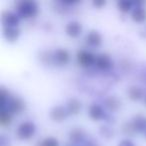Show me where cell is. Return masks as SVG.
Here are the masks:
<instances>
[{
    "instance_id": "obj_1",
    "label": "cell",
    "mask_w": 146,
    "mask_h": 146,
    "mask_svg": "<svg viewBox=\"0 0 146 146\" xmlns=\"http://www.w3.org/2000/svg\"><path fill=\"white\" fill-rule=\"evenodd\" d=\"M17 15L20 18L33 17L38 13V5L32 0H23L17 3Z\"/></svg>"
},
{
    "instance_id": "obj_2",
    "label": "cell",
    "mask_w": 146,
    "mask_h": 146,
    "mask_svg": "<svg viewBox=\"0 0 146 146\" xmlns=\"http://www.w3.org/2000/svg\"><path fill=\"white\" fill-rule=\"evenodd\" d=\"M36 131V126L30 121L22 122L17 128V136L21 140H27L34 135Z\"/></svg>"
},
{
    "instance_id": "obj_3",
    "label": "cell",
    "mask_w": 146,
    "mask_h": 146,
    "mask_svg": "<svg viewBox=\"0 0 146 146\" xmlns=\"http://www.w3.org/2000/svg\"><path fill=\"white\" fill-rule=\"evenodd\" d=\"M25 109V103L18 97H10L6 105L1 110H6L11 114H19Z\"/></svg>"
},
{
    "instance_id": "obj_4",
    "label": "cell",
    "mask_w": 146,
    "mask_h": 146,
    "mask_svg": "<svg viewBox=\"0 0 146 146\" xmlns=\"http://www.w3.org/2000/svg\"><path fill=\"white\" fill-rule=\"evenodd\" d=\"M77 62L82 67H89L91 65L95 64L96 56L92 54L91 52H88L86 50H79L76 55Z\"/></svg>"
},
{
    "instance_id": "obj_5",
    "label": "cell",
    "mask_w": 146,
    "mask_h": 146,
    "mask_svg": "<svg viewBox=\"0 0 146 146\" xmlns=\"http://www.w3.org/2000/svg\"><path fill=\"white\" fill-rule=\"evenodd\" d=\"M1 21L3 27H17L20 21V17L17 15V13L11 11H2Z\"/></svg>"
},
{
    "instance_id": "obj_6",
    "label": "cell",
    "mask_w": 146,
    "mask_h": 146,
    "mask_svg": "<svg viewBox=\"0 0 146 146\" xmlns=\"http://www.w3.org/2000/svg\"><path fill=\"white\" fill-rule=\"evenodd\" d=\"M67 115H68V112H67L66 108L60 105L54 106L49 112L51 120H53L54 122H62L67 117Z\"/></svg>"
},
{
    "instance_id": "obj_7",
    "label": "cell",
    "mask_w": 146,
    "mask_h": 146,
    "mask_svg": "<svg viewBox=\"0 0 146 146\" xmlns=\"http://www.w3.org/2000/svg\"><path fill=\"white\" fill-rule=\"evenodd\" d=\"M70 60V54L64 48H58L54 51V63L57 65H66Z\"/></svg>"
},
{
    "instance_id": "obj_8",
    "label": "cell",
    "mask_w": 146,
    "mask_h": 146,
    "mask_svg": "<svg viewBox=\"0 0 146 146\" xmlns=\"http://www.w3.org/2000/svg\"><path fill=\"white\" fill-rule=\"evenodd\" d=\"M95 65L101 70H108L113 66V61L109 55L99 54L96 56Z\"/></svg>"
},
{
    "instance_id": "obj_9",
    "label": "cell",
    "mask_w": 146,
    "mask_h": 146,
    "mask_svg": "<svg viewBox=\"0 0 146 146\" xmlns=\"http://www.w3.org/2000/svg\"><path fill=\"white\" fill-rule=\"evenodd\" d=\"M3 36L8 42H15L20 36L18 27H3Z\"/></svg>"
},
{
    "instance_id": "obj_10",
    "label": "cell",
    "mask_w": 146,
    "mask_h": 146,
    "mask_svg": "<svg viewBox=\"0 0 146 146\" xmlns=\"http://www.w3.org/2000/svg\"><path fill=\"white\" fill-rule=\"evenodd\" d=\"M86 43L92 47H97L101 44L102 42V37L100 33L96 30H91L88 32V34L85 37Z\"/></svg>"
},
{
    "instance_id": "obj_11",
    "label": "cell",
    "mask_w": 146,
    "mask_h": 146,
    "mask_svg": "<svg viewBox=\"0 0 146 146\" xmlns=\"http://www.w3.org/2000/svg\"><path fill=\"white\" fill-rule=\"evenodd\" d=\"M84 138H85V132L82 128L75 127L69 131V139H70L71 143L77 144L83 141Z\"/></svg>"
},
{
    "instance_id": "obj_12",
    "label": "cell",
    "mask_w": 146,
    "mask_h": 146,
    "mask_svg": "<svg viewBox=\"0 0 146 146\" xmlns=\"http://www.w3.org/2000/svg\"><path fill=\"white\" fill-rule=\"evenodd\" d=\"M66 34L70 37H77L82 31V25L77 21H71L65 27Z\"/></svg>"
},
{
    "instance_id": "obj_13",
    "label": "cell",
    "mask_w": 146,
    "mask_h": 146,
    "mask_svg": "<svg viewBox=\"0 0 146 146\" xmlns=\"http://www.w3.org/2000/svg\"><path fill=\"white\" fill-rule=\"evenodd\" d=\"M89 116L93 120L97 121V120L105 118L106 114H105V112H104L103 108L100 105H98V104H92L89 107Z\"/></svg>"
},
{
    "instance_id": "obj_14",
    "label": "cell",
    "mask_w": 146,
    "mask_h": 146,
    "mask_svg": "<svg viewBox=\"0 0 146 146\" xmlns=\"http://www.w3.org/2000/svg\"><path fill=\"white\" fill-rule=\"evenodd\" d=\"M81 102L76 98H70L67 102L66 110L69 115H76L81 109Z\"/></svg>"
},
{
    "instance_id": "obj_15",
    "label": "cell",
    "mask_w": 146,
    "mask_h": 146,
    "mask_svg": "<svg viewBox=\"0 0 146 146\" xmlns=\"http://www.w3.org/2000/svg\"><path fill=\"white\" fill-rule=\"evenodd\" d=\"M132 123L136 132H146V117L141 114L135 115L132 119Z\"/></svg>"
},
{
    "instance_id": "obj_16",
    "label": "cell",
    "mask_w": 146,
    "mask_h": 146,
    "mask_svg": "<svg viewBox=\"0 0 146 146\" xmlns=\"http://www.w3.org/2000/svg\"><path fill=\"white\" fill-rule=\"evenodd\" d=\"M104 104H105L106 108L110 110L111 112L117 111L121 106V101L118 99L116 96H108L105 100H104Z\"/></svg>"
},
{
    "instance_id": "obj_17",
    "label": "cell",
    "mask_w": 146,
    "mask_h": 146,
    "mask_svg": "<svg viewBox=\"0 0 146 146\" xmlns=\"http://www.w3.org/2000/svg\"><path fill=\"white\" fill-rule=\"evenodd\" d=\"M127 94L128 97L131 100L137 101V100H140L144 96V91L139 86H131V87L128 88Z\"/></svg>"
},
{
    "instance_id": "obj_18",
    "label": "cell",
    "mask_w": 146,
    "mask_h": 146,
    "mask_svg": "<svg viewBox=\"0 0 146 146\" xmlns=\"http://www.w3.org/2000/svg\"><path fill=\"white\" fill-rule=\"evenodd\" d=\"M131 17L133 21L138 23H141L146 20V10L143 7H136L132 11Z\"/></svg>"
},
{
    "instance_id": "obj_19",
    "label": "cell",
    "mask_w": 146,
    "mask_h": 146,
    "mask_svg": "<svg viewBox=\"0 0 146 146\" xmlns=\"http://www.w3.org/2000/svg\"><path fill=\"white\" fill-rule=\"evenodd\" d=\"M40 59L44 64H55L54 52L51 51H42L40 53Z\"/></svg>"
},
{
    "instance_id": "obj_20",
    "label": "cell",
    "mask_w": 146,
    "mask_h": 146,
    "mask_svg": "<svg viewBox=\"0 0 146 146\" xmlns=\"http://www.w3.org/2000/svg\"><path fill=\"white\" fill-rule=\"evenodd\" d=\"M12 121V114L6 110L0 111V124L2 126H8Z\"/></svg>"
},
{
    "instance_id": "obj_21",
    "label": "cell",
    "mask_w": 146,
    "mask_h": 146,
    "mask_svg": "<svg viewBox=\"0 0 146 146\" xmlns=\"http://www.w3.org/2000/svg\"><path fill=\"white\" fill-rule=\"evenodd\" d=\"M132 7H133V3L131 1H128V0H120V1L117 2V8L121 12H128V11H130V9Z\"/></svg>"
},
{
    "instance_id": "obj_22",
    "label": "cell",
    "mask_w": 146,
    "mask_h": 146,
    "mask_svg": "<svg viewBox=\"0 0 146 146\" xmlns=\"http://www.w3.org/2000/svg\"><path fill=\"white\" fill-rule=\"evenodd\" d=\"M122 131L125 135L127 136H133L136 133V130L133 126L132 122H125V123L122 125Z\"/></svg>"
},
{
    "instance_id": "obj_23",
    "label": "cell",
    "mask_w": 146,
    "mask_h": 146,
    "mask_svg": "<svg viewBox=\"0 0 146 146\" xmlns=\"http://www.w3.org/2000/svg\"><path fill=\"white\" fill-rule=\"evenodd\" d=\"M36 146H59V142L54 137H47L43 139L42 141L38 142Z\"/></svg>"
},
{
    "instance_id": "obj_24",
    "label": "cell",
    "mask_w": 146,
    "mask_h": 146,
    "mask_svg": "<svg viewBox=\"0 0 146 146\" xmlns=\"http://www.w3.org/2000/svg\"><path fill=\"white\" fill-rule=\"evenodd\" d=\"M0 97H1V108H3L5 105H6L9 98L11 97L8 90L5 89V87H3V86L0 87Z\"/></svg>"
},
{
    "instance_id": "obj_25",
    "label": "cell",
    "mask_w": 146,
    "mask_h": 146,
    "mask_svg": "<svg viewBox=\"0 0 146 146\" xmlns=\"http://www.w3.org/2000/svg\"><path fill=\"white\" fill-rule=\"evenodd\" d=\"M100 134H101L103 137H106V138L113 137V131H112L110 128L106 127V126H102V127L100 128Z\"/></svg>"
},
{
    "instance_id": "obj_26",
    "label": "cell",
    "mask_w": 146,
    "mask_h": 146,
    "mask_svg": "<svg viewBox=\"0 0 146 146\" xmlns=\"http://www.w3.org/2000/svg\"><path fill=\"white\" fill-rule=\"evenodd\" d=\"M92 4L95 7H97V8H101V7H103L106 4V1L105 0H94Z\"/></svg>"
},
{
    "instance_id": "obj_27",
    "label": "cell",
    "mask_w": 146,
    "mask_h": 146,
    "mask_svg": "<svg viewBox=\"0 0 146 146\" xmlns=\"http://www.w3.org/2000/svg\"><path fill=\"white\" fill-rule=\"evenodd\" d=\"M118 146H134V143L129 139H123L119 142Z\"/></svg>"
},
{
    "instance_id": "obj_28",
    "label": "cell",
    "mask_w": 146,
    "mask_h": 146,
    "mask_svg": "<svg viewBox=\"0 0 146 146\" xmlns=\"http://www.w3.org/2000/svg\"><path fill=\"white\" fill-rule=\"evenodd\" d=\"M0 146H10V142L4 135H1L0 137Z\"/></svg>"
},
{
    "instance_id": "obj_29",
    "label": "cell",
    "mask_w": 146,
    "mask_h": 146,
    "mask_svg": "<svg viewBox=\"0 0 146 146\" xmlns=\"http://www.w3.org/2000/svg\"><path fill=\"white\" fill-rule=\"evenodd\" d=\"M83 146H97V144L96 143H94L93 141H86L85 143H84V145Z\"/></svg>"
},
{
    "instance_id": "obj_30",
    "label": "cell",
    "mask_w": 146,
    "mask_h": 146,
    "mask_svg": "<svg viewBox=\"0 0 146 146\" xmlns=\"http://www.w3.org/2000/svg\"><path fill=\"white\" fill-rule=\"evenodd\" d=\"M64 146H77V145H76V144H74V143H71V142H69V143H65Z\"/></svg>"
},
{
    "instance_id": "obj_31",
    "label": "cell",
    "mask_w": 146,
    "mask_h": 146,
    "mask_svg": "<svg viewBox=\"0 0 146 146\" xmlns=\"http://www.w3.org/2000/svg\"><path fill=\"white\" fill-rule=\"evenodd\" d=\"M144 103H145V105H146V95L144 96Z\"/></svg>"
}]
</instances>
